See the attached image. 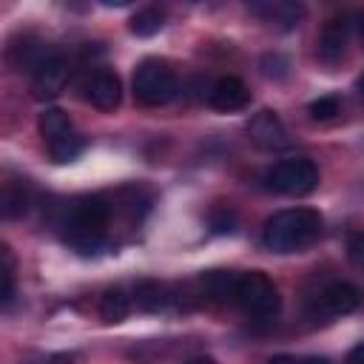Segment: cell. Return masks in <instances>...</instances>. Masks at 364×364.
Instances as JSON below:
<instances>
[{"label":"cell","instance_id":"8","mask_svg":"<svg viewBox=\"0 0 364 364\" xmlns=\"http://www.w3.org/2000/svg\"><path fill=\"white\" fill-rule=\"evenodd\" d=\"M82 100L97 111H114L122 100V82L114 71L100 68L82 80Z\"/></svg>","mask_w":364,"mask_h":364},{"label":"cell","instance_id":"2","mask_svg":"<svg viewBox=\"0 0 364 364\" xmlns=\"http://www.w3.org/2000/svg\"><path fill=\"white\" fill-rule=\"evenodd\" d=\"M111 219V205L102 196H85L77 199L65 208L60 228L63 239L77 250V253H94L105 242V228Z\"/></svg>","mask_w":364,"mask_h":364},{"label":"cell","instance_id":"25","mask_svg":"<svg viewBox=\"0 0 364 364\" xmlns=\"http://www.w3.org/2000/svg\"><path fill=\"white\" fill-rule=\"evenodd\" d=\"M267 364H301V361H296L293 355H273Z\"/></svg>","mask_w":364,"mask_h":364},{"label":"cell","instance_id":"3","mask_svg":"<svg viewBox=\"0 0 364 364\" xmlns=\"http://www.w3.org/2000/svg\"><path fill=\"white\" fill-rule=\"evenodd\" d=\"M176 74L165 60H142L134 71V100L145 108H159L176 97Z\"/></svg>","mask_w":364,"mask_h":364},{"label":"cell","instance_id":"1","mask_svg":"<svg viewBox=\"0 0 364 364\" xmlns=\"http://www.w3.org/2000/svg\"><path fill=\"white\" fill-rule=\"evenodd\" d=\"M321 213L313 208H287L267 216L262 245L273 253H296L321 236Z\"/></svg>","mask_w":364,"mask_h":364},{"label":"cell","instance_id":"15","mask_svg":"<svg viewBox=\"0 0 364 364\" xmlns=\"http://www.w3.org/2000/svg\"><path fill=\"white\" fill-rule=\"evenodd\" d=\"M236 270H208L202 273V287L210 299H219V301H233V290H236Z\"/></svg>","mask_w":364,"mask_h":364},{"label":"cell","instance_id":"17","mask_svg":"<svg viewBox=\"0 0 364 364\" xmlns=\"http://www.w3.org/2000/svg\"><path fill=\"white\" fill-rule=\"evenodd\" d=\"M26 210H28V191H26V185L6 182L3 185V196H0V213H3V219H17Z\"/></svg>","mask_w":364,"mask_h":364},{"label":"cell","instance_id":"13","mask_svg":"<svg viewBox=\"0 0 364 364\" xmlns=\"http://www.w3.org/2000/svg\"><path fill=\"white\" fill-rule=\"evenodd\" d=\"M350 17H333L324 23L321 37H318V54L324 63H338L344 48H347V37H350Z\"/></svg>","mask_w":364,"mask_h":364},{"label":"cell","instance_id":"19","mask_svg":"<svg viewBox=\"0 0 364 364\" xmlns=\"http://www.w3.org/2000/svg\"><path fill=\"white\" fill-rule=\"evenodd\" d=\"M0 256H3V267H0V273H3V290H0V299H3V304H9L14 299V259H11V250L6 245L0 247Z\"/></svg>","mask_w":364,"mask_h":364},{"label":"cell","instance_id":"10","mask_svg":"<svg viewBox=\"0 0 364 364\" xmlns=\"http://www.w3.org/2000/svg\"><path fill=\"white\" fill-rule=\"evenodd\" d=\"M68 82V63L57 54H51L34 74H31V97L46 102V100H54Z\"/></svg>","mask_w":364,"mask_h":364},{"label":"cell","instance_id":"24","mask_svg":"<svg viewBox=\"0 0 364 364\" xmlns=\"http://www.w3.org/2000/svg\"><path fill=\"white\" fill-rule=\"evenodd\" d=\"M347 364H364V344H358V347H353V350H350Z\"/></svg>","mask_w":364,"mask_h":364},{"label":"cell","instance_id":"16","mask_svg":"<svg viewBox=\"0 0 364 364\" xmlns=\"http://www.w3.org/2000/svg\"><path fill=\"white\" fill-rule=\"evenodd\" d=\"M131 313V296L122 287H111L105 290V296L100 299V316L108 324H119L122 318H128Z\"/></svg>","mask_w":364,"mask_h":364},{"label":"cell","instance_id":"4","mask_svg":"<svg viewBox=\"0 0 364 364\" xmlns=\"http://www.w3.org/2000/svg\"><path fill=\"white\" fill-rule=\"evenodd\" d=\"M264 185L284 196H307L318 188V165L307 156L279 159L264 171Z\"/></svg>","mask_w":364,"mask_h":364},{"label":"cell","instance_id":"7","mask_svg":"<svg viewBox=\"0 0 364 364\" xmlns=\"http://www.w3.org/2000/svg\"><path fill=\"white\" fill-rule=\"evenodd\" d=\"M361 307V290L350 282H333L310 299V318H338Z\"/></svg>","mask_w":364,"mask_h":364},{"label":"cell","instance_id":"20","mask_svg":"<svg viewBox=\"0 0 364 364\" xmlns=\"http://www.w3.org/2000/svg\"><path fill=\"white\" fill-rule=\"evenodd\" d=\"M262 74L264 77H273V80H284L290 74L287 57H282V54H264L262 57Z\"/></svg>","mask_w":364,"mask_h":364},{"label":"cell","instance_id":"29","mask_svg":"<svg viewBox=\"0 0 364 364\" xmlns=\"http://www.w3.org/2000/svg\"><path fill=\"white\" fill-rule=\"evenodd\" d=\"M355 85H358V97H361V100H364V74H361V77H358V82H355Z\"/></svg>","mask_w":364,"mask_h":364},{"label":"cell","instance_id":"23","mask_svg":"<svg viewBox=\"0 0 364 364\" xmlns=\"http://www.w3.org/2000/svg\"><path fill=\"white\" fill-rule=\"evenodd\" d=\"M347 256L355 267H364V233H353L347 242Z\"/></svg>","mask_w":364,"mask_h":364},{"label":"cell","instance_id":"22","mask_svg":"<svg viewBox=\"0 0 364 364\" xmlns=\"http://www.w3.org/2000/svg\"><path fill=\"white\" fill-rule=\"evenodd\" d=\"M236 228V213L230 208H216L210 213V230L213 233H230Z\"/></svg>","mask_w":364,"mask_h":364},{"label":"cell","instance_id":"9","mask_svg":"<svg viewBox=\"0 0 364 364\" xmlns=\"http://www.w3.org/2000/svg\"><path fill=\"white\" fill-rule=\"evenodd\" d=\"M247 136L262 151H282V148L290 145V136H287V128H284L282 117L270 108H262L259 114H253V119L247 125Z\"/></svg>","mask_w":364,"mask_h":364},{"label":"cell","instance_id":"5","mask_svg":"<svg viewBox=\"0 0 364 364\" xmlns=\"http://www.w3.org/2000/svg\"><path fill=\"white\" fill-rule=\"evenodd\" d=\"M37 125H40L46 151H48V156H51L54 162H71V159H77V156L82 154L85 142H82V136L77 134V128H74V122L68 119L65 111H60V108H46V111L40 114Z\"/></svg>","mask_w":364,"mask_h":364},{"label":"cell","instance_id":"28","mask_svg":"<svg viewBox=\"0 0 364 364\" xmlns=\"http://www.w3.org/2000/svg\"><path fill=\"white\" fill-rule=\"evenodd\" d=\"M301 364H330V361H327L324 355H310V358H304Z\"/></svg>","mask_w":364,"mask_h":364},{"label":"cell","instance_id":"18","mask_svg":"<svg viewBox=\"0 0 364 364\" xmlns=\"http://www.w3.org/2000/svg\"><path fill=\"white\" fill-rule=\"evenodd\" d=\"M162 26H165V14H162V9H156V6L139 9V11L131 17V23H128L131 34H136V37H154Z\"/></svg>","mask_w":364,"mask_h":364},{"label":"cell","instance_id":"27","mask_svg":"<svg viewBox=\"0 0 364 364\" xmlns=\"http://www.w3.org/2000/svg\"><path fill=\"white\" fill-rule=\"evenodd\" d=\"M185 364H216L210 355H196V358H191V361H185Z\"/></svg>","mask_w":364,"mask_h":364},{"label":"cell","instance_id":"12","mask_svg":"<svg viewBox=\"0 0 364 364\" xmlns=\"http://www.w3.org/2000/svg\"><path fill=\"white\" fill-rule=\"evenodd\" d=\"M216 111H242L250 105V91L239 77H219L208 94Z\"/></svg>","mask_w":364,"mask_h":364},{"label":"cell","instance_id":"14","mask_svg":"<svg viewBox=\"0 0 364 364\" xmlns=\"http://www.w3.org/2000/svg\"><path fill=\"white\" fill-rule=\"evenodd\" d=\"M134 301H136V307L145 310V313H159V310H165V307L171 304V290H168L165 284L154 282V279H145V282L136 284Z\"/></svg>","mask_w":364,"mask_h":364},{"label":"cell","instance_id":"21","mask_svg":"<svg viewBox=\"0 0 364 364\" xmlns=\"http://www.w3.org/2000/svg\"><path fill=\"white\" fill-rule=\"evenodd\" d=\"M341 111V102L336 100V97H318V100H313L310 102V117L313 119H333L336 114Z\"/></svg>","mask_w":364,"mask_h":364},{"label":"cell","instance_id":"26","mask_svg":"<svg viewBox=\"0 0 364 364\" xmlns=\"http://www.w3.org/2000/svg\"><path fill=\"white\" fill-rule=\"evenodd\" d=\"M355 31H358V37H361V43H364V11L355 17Z\"/></svg>","mask_w":364,"mask_h":364},{"label":"cell","instance_id":"11","mask_svg":"<svg viewBox=\"0 0 364 364\" xmlns=\"http://www.w3.org/2000/svg\"><path fill=\"white\" fill-rule=\"evenodd\" d=\"M247 9L256 17H262L264 23L282 28V31L296 28L299 20L304 17V6L301 3H293V0H262V3H250Z\"/></svg>","mask_w":364,"mask_h":364},{"label":"cell","instance_id":"6","mask_svg":"<svg viewBox=\"0 0 364 364\" xmlns=\"http://www.w3.org/2000/svg\"><path fill=\"white\" fill-rule=\"evenodd\" d=\"M233 304L253 318H273L279 313V290L262 270H245L236 276Z\"/></svg>","mask_w":364,"mask_h":364}]
</instances>
